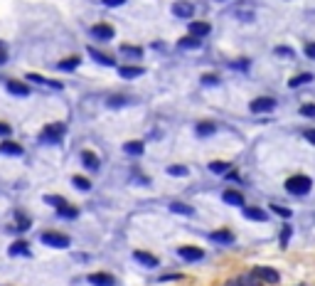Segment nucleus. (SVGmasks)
Instances as JSON below:
<instances>
[{
  "label": "nucleus",
  "instance_id": "45",
  "mask_svg": "<svg viewBox=\"0 0 315 286\" xmlns=\"http://www.w3.org/2000/svg\"><path fill=\"white\" fill-rule=\"evenodd\" d=\"M104 5H108V8H118V5H126V0H104Z\"/></svg>",
  "mask_w": 315,
  "mask_h": 286
},
{
  "label": "nucleus",
  "instance_id": "8",
  "mask_svg": "<svg viewBox=\"0 0 315 286\" xmlns=\"http://www.w3.org/2000/svg\"><path fill=\"white\" fill-rule=\"evenodd\" d=\"M86 281L94 284V286H116V279L111 274H106V271H94V274H89Z\"/></svg>",
  "mask_w": 315,
  "mask_h": 286
},
{
  "label": "nucleus",
  "instance_id": "18",
  "mask_svg": "<svg viewBox=\"0 0 315 286\" xmlns=\"http://www.w3.org/2000/svg\"><path fill=\"white\" fill-rule=\"evenodd\" d=\"M244 217L246 220H254V222H266L268 220L266 210H261V207H244Z\"/></svg>",
  "mask_w": 315,
  "mask_h": 286
},
{
  "label": "nucleus",
  "instance_id": "42",
  "mask_svg": "<svg viewBox=\"0 0 315 286\" xmlns=\"http://www.w3.org/2000/svg\"><path fill=\"white\" fill-rule=\"evenodd\" d=\"M276 55L278 57H293V50L290 47H276Z\"/></svg>",
  "mask_w": 315,
  "mask_h": 286
},
{
  "label": "nucleus",
  "instance_id": "13",
  "mask_svg": "<svg viewBox=\"0 0 315 286\" xmlns=\"http://www.w3.org/2000/svg\"><path fill=\"white\" fill-rule=\"evenodd\" d=\"M8 254H10V257H30V244H27L25 239H18V242L10 244Z\"/></svg>",
  "mask_w": 315,
  "mask_h": 286
},
{
  "label": "nucleus",
  "instance_id": "41",
  "mask_svg": "<svg viewBox=\"0 0 315 286\" xmlns=\"http://www.w3.org/2000/svg\"><path fill=\"white\" fill-rule=\"evenodd\" d=\"M5 62H8V47H5V42H0V67Z\"/></svg>",
  "mask_w": 315,
  "mask_h": 286
},
{
  "label": "nucleus",
  "instance_id": "47",
  "mask_svg": "<svg viewBox=\"0 0 315 286\" xmlns=\"http://www.w3.org/2000/svg\"><path fill=\"white\" fill-rule=\"evenodd\" d=\"M234 69H241L244 72V69H249V62L246 59H239V62H234Z\"/></svg>",
  "mask_w": 315,
  "mask_h": 286
},
{
  "label": "nucleus",
  "instance_id": "11",
  "mask_svg": "<svg viewBox=\"0 0 315 286\" xmlns=\"http://www.w3.org/2000/svg\"><path fill=\"white\" fill-rule=\"evenodd\" d=\"M0 153H5V156H23V146L10 138H3V143H0Z\"/></svg>",
  "mask_w": 315,
  "mask_h": 286
},
{
  "label": "nucleus",
  "instance_id": "2",
  "mask_svg": "<svg viewBox=\"0 0 315 286\" xmlns=\"http://www.w3.org/2000/svg\"><path fill=\"white\" fill-rule=\"evenodd\" d=\"M310 188H313V180H310L308 175H290V178L286 180V190H288L290 195H308Z\"/></svg>",
  "mask_w": 315,
  "mask_h": 286
},
{
  "label": "nucleus",
  "instance_id": "14",
  "mask_svg": "<svg viewBox=\"0 0 315 286\" xmlns=\"http://www.w3.org/2000/svg\"><path fill=\"white\" fill-rule=\"evenodd\" d=\"M210 32H212V28H210L207 23H200V20L190 23V35H192V37H200V40H202V37H207Z\"/></svg>",
  "mask_w": 315,
  "mask_h": 286
},
{
  "label": "nucleus",
  "instance_id": "10",
  "mask_svg": "<svg viewBox=\"0 0 315 286\" xmlns=\"http://www.w3.org/2000/svg\"><path fill=\"white\" fill-rule=\"evenodd\" d=\"M5 89H8L13 96H30V86H27L25 82H18V79H10V82L5 84Z\"/></svg>",
  "mask_w": 315,
  "mask_h": 286
},
{
  "label": "nucleus",
  "instance_id": "44",
  "mask_svg": "<svg viewBox=\"0 0 315 286\" xmlns=\"http://www.w3.org/2000/svg\"><path fill=\"white\" fill-rule=\"evenodd\" d=\"M305 57H310V59H315V42H310V45H305Z\"/></svg>",
  "mask_w": 315,
  "mask_h": 286
},
{
  "label": "nucleus",
  "instance_id": "33",
  "mask_svg": "<svg viewBox=\"0 0 315 286\" xmlns=\"http://www.w3.org/2000/svg\"><path fill=\"white\" fill-rule=\"evenodd\" d=\"M190 171H187V166H170L168 168V175H175V178H185Z\"/></svg>",
  "mask_w": 315,
  "mask_h": 286
},
{
  "label": "nucleus",
  "instance_id": "1",
  "mask_svg": "<svg viewBox=\"0 0 315 286\" xmlns=\"http://www.w3.org/2000/svg\"><path fill=\"white\" fill-rule=\"evenodd\" d=\"M64 133H67V126L57 121V123H50V126H45V128H42L40 141H42V143H52V146H57V143H62Z\"/></svg>",
  "mask_w": 315,
  "mask_h": 286
},
{
  "label": "nucleus",
  "instance_id": "28",
  "mask_svg": "<svg viewBox=\"0 0 315 286\" xmlns=\"http://www.w3.org/2000/svg\"><path fill=\"white\" fill-rule=\"evenodd\" d=\"M197 136H212L214 131H217V126L212 123V121H202V123H197Z\"/></svg>",
  "mask_w": 315,
  "mask_h": 286
},
{
  "label": "nucleus",
  "instance_id": "6",
  "mask_svg": "<svg viewBox=\"0 0 315 286\" xmlns=\"http://www.w3.org/2000/svg\"><path fill=\"white\" fill-rule=\"evenodd\" d=\"M173 15L175 18H183V20H190L195 15V5L192 3H185V0H178V3L173 5Z\"/></svg>",
  "mask_w": 315,
  "mask_h": 286
},
{
  "label": "nucleus",
  "instance_id": "29",
  "mask_svg": "<svg viewBox=\"0 0 315 286\" xmlns=\"http://www.w3.org/2000/svg\"><path fill=\"white\" fill-rule=\"evenodd\" d=\"M170 210L175 212V215H185V217H190L195 210L190 207V205H185V202H170Z\"/></svg>",
  "mask_w": 315,
  "mask_h": 286
},
{
  "label": "nucleus",
  "instance_id": "30",
  "mask_svg": "<svg viewBox=\"0 0 315 286\" xmlns=\"http://www.w3.org/2000/svg\"><path fill=\"white\" fill-rule=\"evenodd\" d=\"M45 202H47V205H52L54 210H59V207H64V205H67V200H64L62 195H45Z\"/></svg>",
  "mask_w": 315,
  "mask_h": 286
},
{
  "label": "nucleus",
  "instance_id": "32",
  "mask_svg": "<svg viewBox=\"0 0 315 286\" xmlns=\"http://www.w3.org/2000/svg\"><path fill=\"white\" fill-rule=\"evenodd\" d=\"M57 212H59V215H62V217H69V220H74V217H79V210H77V207H72V205H69V202H67V205H64V207H59V210H57Z\"/></svg>",
  "mask_w": 315,
  "mask_h": 286
},
{
  "label": "nucleus",
  "instance_id": "38",
  "mask_svg": "<svg viewBox=\"0 0 315 286\" xmlns=\"http://www.w3.org/2000/svg\"><path fill=\"white\" fill-rule=\"evenodd\" d=\"M123 104H128V99H126V96H108V106L118 109V106H123Z\"/></svg>",
  "mask_w": 315,
  "mask_h": 286
},
{
  "label": "nucleus",
  "instance_id": "15",
  "mask_svg": "<svg viewBox=\"0 0 315 286\" xmlns=\"http://www.w3.org/2000/svg\"><path fill=\"white\" fill-rule=\"evenodd\" d=\"M118 74H121L123 79H135V77H143L145 69H143V67H135V64H123V67L118 69Z\"/></svg>",
  "mask_w": 315,
  "mask_h": 286
},
{
  "label": "nucleus",
  "instance_id": "36",
  "mask_svg": "<svg viewBox=\"0 0 315 286\" xmlns=\"http://www.w3.org/2000/svg\"><path fill=\"white\" fill-rule=\"evenodd\" d=\"M271 210H273L276 215H281L283 220H290V215H293V212H290L288 207H281V205H271Z\"/></svg>",
  "mask_w": 315,
  "mask_h": 286
},
{
  "label": "nucleus",
  "instance_id": "17",
  "mask_svg": "<svg viewBox=\"0 0 315 286\" xmlns=\"http://www.w3.org/2000/svg\"><path fill=\"white\" fill-rule=\"evenodd\" d=\"M121 57H126V59H133V62H138V59H143V50L140 47H131V45H121Z\"/></svg>",
  "mask_w": 315,
  "mask_h": 286
},
{
  "label": "nucleus",
  "instance_id": "7",
  "mask_svg": "<svg viewBox=\"0 0 315 286\" xmlns=\"http://www.w3.org/2000/svg\"><path fill=\"white\" fill-rule=\"evenodd\" d=\"M178 254H180L185 261H202V259H205V252H202L200 247H190V244H187V247H180Z\"/></svg>",
  "mask_w": 315,
  "mask_h": 286
},
{
  "label": "nucleus",
  "instance_id": "12",
  "mask_svg": "<svg viewBox=\"0 0 315 286\" xmlns=\"http://www.w3.org/2000/svg\"><path fill=\"white\" fill-rule=\"evenodd\" d=\"M91 37H96V40H111L113 37V28L106 25V23H99V25L91 28Z\"/></svg>",
  "mask_w": 315,
  "mask_h": 286
},
{
  "label": "nucleus",
  "instance_id": "35",
  "mask_svg": "<svg viewBox=\"0 0 315 286\" xmlns=\"http://www.w3.org/2000/svg\"><path fill=\"white\" fill-rule=\"evenodd\" d=\"M202 84L205 86H217L219 84V74H205L202 77Z\"/></svg>",
  "mask_w": 315,
  "mask_h": 286
},
{
  "label": "nucleus",
  "instance_id": "16",
  "mask_svg": "<svg viewBox=\"0 0 315 286\" xmlns=\"http://www.w3.org/2000/svg\"><path fill=\"white\" fill-rule=\"evenodd\" d=\"M222 200H224L227 205H234V207H241V205H244V195H241L239 190H224V193H222Z\"/></svg>",
  "mask_w": 315,
  "mask_h": 286
},
{
  "label": "nucleus",
  "instance_id": "34",
  "mask_svg": "<svg viewBox=\"0 0 315 286\" xmlns=\"http://www.w3.org/2000/svg\"><path fill=\"white\" fill-rule=\"evenodd\" d=\"M300 116L315 118V104H303V106H300Z\"/></svg>",
  "mask_w": 315,
  "mask_h": 286
},
{
  "label": "nucleus",
  "instance_id": "20",
  "mask_svg": "<svg viewBox=\"0 0 315 286\" xmlns=\"http://www.w3.org/2000/svg\"><path fill=\"white\" fill-rule=\"evenodd\" d=\"M81 166L89 168V171H99V156L94 151H84L81 153Z\"/></svg>",
  "mask_w": 315,
  "mask_h": 286
},
{
  "label": "nucleus",
  "instance_id": "48",
  "mask_svg": "<svg viewBox=\"0 0 315 286\" xmlns=\"http://www.w3.org/2000/svg\"><path fill=\"white\" fill-rule=\"evenodd\" d=\"M224 286H244V281H241V279H229Z\"/></svg>",
  "mask_w": 315,
  "mask_h": 286
},
{
  "label": "nucleus",
  "instance_id": "4",
  "mask_svg": "<svg viewBox=\"0 0 315 286\" xmlns=\"http://www.w3.org/2000/svg\"><path fill=\"white\" fill-rule=\"evenodd\" d=\"M251 274H254L261 284H268V286H273V284L281 281V274H278L276 269H271V266H254Z\"/></svg>",
  "mask_w": 315,
  "mask_h": 286
},
{
  "label": "nucleus",
  "instance_id": "37",
  "mask_svg": "<svg viewBox=\"0 0 315 286\" xmlns=\"http://www.w3.org/2000/svg\"><path fill=\"white\" fill-rule=\"evenodd\" d=\"M239 279L244 281V286H263V284H261V281H259L254 274H246V276H239Z\"/></svg>",
  "mask_w": 315,
  "mask_h": 286
},
{
  "label": "nucleus",
  "instance_id": "9",
  "mask_svg": "<svg viewBox=\"0 0 315 286\" xmlns=\"http://www.w3.org/2000/svg\"><path fill=\"white\" fill-rule=\"evenodd\" d=\"M133 259L138 261V264H143V266H148V269H155L158 264H160V261H158V257L155 254H150V252H133Z\"/></svg>",
  "mask_w": 315,
  "mask_h": 286
},
{
  "label": "nucleus",
  "instance_id": "26",
  "mask_svg": "<svg viewBox=\"0 0 315 286\" xmlns=\"http://www.w3.org/2000/svg\"><path fill=\"white\" fill-rule=\"evenodd\" d=\"M27 82H37V84H42V86H52V89H62V84H59V82H52V79H45V77H40V74H27Z\"/></svg>",
  "mask_w": 315,
  "mask_h": 286
},
{
  "label": "nucleus",
  "instance_id": "39",
  "mask_svg": "<svg viewBox=\"0 0 315 286\" xmlns=\"http://www.w3.org/2000/svg\"><path fill=\"white\" fill-rule=\"evenodd\" d=\"M290 234H293V229H290V225H283V229H281V244H283V247L288 244V239H290Z\"/></svg>",
  "mask_w": 315,
  "mask_h": 286
},
{
  "label": "nucleus",
  "instance_id": "5",
  "mask_svg": "<svg viewBox=\"0 0 315 286\" xmlns=\"http://www.w3.org/2000/svg\"><path fill=\"white\" fill-rule=\"evenodd\" d=\"M249 109H251L254 114H268V111L276 109V99H273V96H256V99L249 104Z\"/></svg>",
  "mask_w": 315,
  "mask_h": 286
},
{
  "label": "nucleus",
  "instance_id": "3",
  "mask_svg": "<svg viewBox=\"0 0 315 286\" xmlns=\"http://www.w3.org/2000/svg\"><path fill=\"white\" fill-rule=\"evenodd\" d=\"M40 239H42V244H47V247H54V249H67V247L72 244V239H69L67 234H62V232H54V229H47V232H42V234H40Z\"/></svg>",
  "mask_w": 315,
  "mask_h": 286
},
{
  "label": "nucleus",
  "instance_id": "31",
  "mask_svg": "<svg viewBox=\"0 0 315 286\" xmlns=\"http://www.w3.org/2000/svg\"><path fill=\"white\" fill-rule=\"evenodd\" d=\"M72 183H74L77 190H91V183H89V178H84V175H74Z\"/></svg>",
  "mask_w": 315,
  "mask_h": 286
},
{
  "label": "nucleus",
  "instance_id": "43",
  "mask_svg": "<svg viewBox=\"0 0 315 286\" xmlns=\"http://www.w3.org/2000/svg\"><path fill=\"white\" fill-rule=\"evenodd\" d=\"M303 136H305V141H308V143H313V146H315V128H305V133H303Z\"/></svg>",
  "mask_w": 315,
  "mask_h": 286
},
{
  "label": "nucleus",
  "instance_id": "24",
  "mask_svg": "<svg viewBox=\"0 0 315 286\" xmlns=\"http://www.w3.org/2000/svg\"><path fill=\"white\" fill-rule=\"evenodd\" d=\"M123 151H126L128 156H143L145 146H143V141H128L126 146H123Z\"/></svg>",
  "mask_w": 315,
  "mask_h": 286
},
{
  "label": "nucleus",
  "instance_id": "46",
  "mask_svg": "<svg viewBox=\"0 0 315 286\" xmlns=\"http://www.w3.org/2000/svg\"><path fill=\"white\" fill-rule=\"evenodd\" d=\"M178 279H183V276H180V274H170V276L165 274V276H160L158 281H178Z\"/></svg>",
  "mask_w": 315,
  "mask_h": 286
},
{
  "label": "nucleus",
  "instance_id": "27",
  "mask_svg": "<svg viewBox=\"0 0 315 286\" xmlns=\"http://www.w3.org/2000/svg\"><path fill=\"white\" fill-rule=\"evenodd\" d=\"M210 171L217 173V175H227V173L232 171V163H227V161H214V163H210Z\"/></svg>",
  "mask_w": 315,
  "mask_h": 286
},
{
  "label": "nucleus",
  "instance_id": "23",
  "mask_svg": "<svg viewBox=\"0 0 315 286\" xmlns=\"http://www.w3.org/2000/svg\"><path fill=\"white\" fill-rule=\"evenodd\" d=\"M308 82H313V74H310V72H300V74L290 77L288 86H290V89H298V86H303V84H308Z\"/></svg>",
  "mask_w": 315,
  "mask_h": 286
},
{
  "label": "nucleus",
  "instance_id": "40",
  "mask_svg": "<svg viewBox=\"0 0 315 286\" xmlns=\"http://www.w3.org/2000/svg\"><path fill=\"white\" fill-rule=\"evenodd\" d=\"M10 133H13L10 123H5V121H0V138H10Z\"/></svg>",
  "mask_w": 315,
  "mask_h": 286
},
{
  "label": "nucleus",
  "instance_id": "22",
  "mask_svg": "<svg viewBox=\"0 0 315 286\" xmlns=\"http://www.w3.org/2000/svg\"><path fill=\"white\" fill-rule=\"evenodd\" d=\"M180 50H200L202 47V40L200 37H192V35H187V37H180Z\"/></svg>",
  "mask_w": 315,
  "mask_h": 286
},
{
  "label": "nucleus",
  "instance_id": "21",
  "mask_svg": "<svg viewBox=\"0 0 315 286\" xmlns=\"http://www.w3.org/2000/svg\"><path fill=\"white\" fill-rule=\"evenodd\" d=\"M210 239L217 242V244H232V242H234V234H232L229 229H217V232L210 234Z\"/></svg>",
  "mask_w": 315,
  "mask_h": 286
},
{
  "label": "nucleus",
  "instance_id": "19",
  "mask_svg": "<svg viewBox=\"0 0 315 286\" xmlns=\"http://www.w3.org/2000/svg\"><path fill=\"white\" fill-rule=\"evenodd\" d=\"M89 57L96 59L101 67H113V64H116L113 57H108V55H104V52H99V50H94V47H89Z\"/></svg>",
  "mask_w": 315,
  "mask_h": 286
},
{
  "label": "nucleus",
  "instance_id": "25",
  "mask_svg": "<svg viewBox=\"0 0 315 286\" xmlns=\"http://www.w3.org/2000/svg\"><path fill=\"white\" fill-rule=\"evenodd\" d=\"M79 64H81L79 57H67V59H62V62L57 64V69H59V72H74Z\"/></svg>",
  "mask_w": 315,
  "mask_h": 286
}]
</instances>
